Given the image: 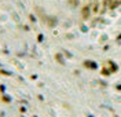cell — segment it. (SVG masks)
<instances>
[{
  "instance_id": "1",
  "label": "cell",
  "mask_w": 121,
  "mask_h": 117,
  "mask_svg": "<svg viewBox=\"0 0 121 117\" xmlns=\"http://www.w3.org/2000/svg\"><path fill=\"white\" fill-rule=\"evenodd\" d=\"M91 15V8L90 6H84L83 8H81V17H83L84 19H88Z\"/></svg>"
},
{
  "instance_id": "2",
  "label": "cell",
  "mask_w": 121,
  "mask_h": 117,
  "mask_svg": "<svg viewBox=\"0 0 121 117\" xmlns=\"http://www.w3.org/2000/svg\"><path fill=\"white\" fill-rule=\"evenodd\" d=\"M47 23L50 25V26H55L56 23H58V19H56V17H47Z\"/></svg>"
},
{
  "instance_id": "3",
  "label": "cell",
  "mask_w": 121,
  "mask_h": 117,
  "mask_svg": "<svg viewBox=\"0 0 121 117\" xmlns=\"http://www.w3.org/2000/svg\"><path fill=\"white\" fill-rule=\"evenodd\" d=\"M68 4L70 7L76 8V7H78V0H68Z\"/></svg>"
},
{
  "instance_id": "4",
  "label": "cell",
  "mask_w": 121,
  "mask_h": 117,
  "mask_svg": "<svg viewBox=\"0 0 121 117\" xmlns=\"http://www.w3.org/2000/svg\"><path fill=\"white\" fill-rule=\"evenodd\" d=\"M0 73H1L3 76H11V73H10V72H7V70H0Z\"/></svg>"
},
{
  "instance_id": "5",
  "label": "cell",
  "mask_w": 121,
  "mask_h": 117,
  "mask_svg": "<svg viewBox=\"0 0 121 117\" xmlns=\"http://www.w3.org/2000/svg\"><path fill=\"white\" fill-rule=\"evenodd\" d=\"M3 101H4V102H11V98L7 96V95H4V96H3Z\"/></svg>"
},
{
  "instance_id": "6",
  "label": "cell",
  "mask_w": 121,
  "mask_h": 117,
  "mask_svg": "<svg viewBox=\"0 0 121 117\" xmlns=\"http://www.w3.org/2000/svg\"><path fill=\"white\" fill-rule=\"evenodd\" d=\"M29 18H30V21H32V22H35V21H36V17H35V15H32V14L29 15Z\"/></svg>"
}]
</instances>
